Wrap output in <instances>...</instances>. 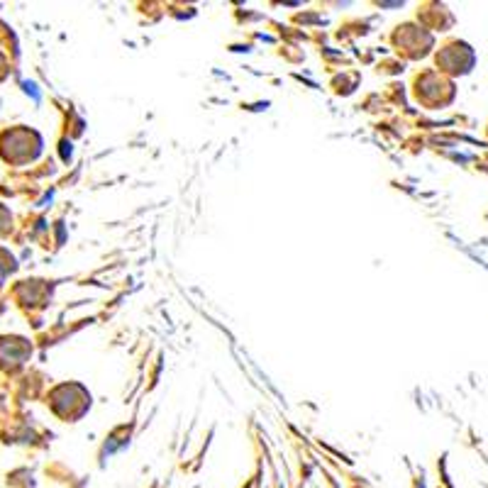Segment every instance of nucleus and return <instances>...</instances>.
Masks as SVG:
<instances>
[]
</instances>
